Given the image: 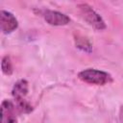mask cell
<instances>
[{
	"instance_id": "6",
	"label": "cell",
	"mask_w": 123,
	"mask_h": 123,
	"mask_svg": "<svg viewBox=\"0 0 123 123\" xmlns=\"http://www.w3.org/2000/svg\"><path fill=\"white\" fill-rule=\"evenodd\" d=\"M1 123H17L15 107L10 100H4L1 104Z\"/></svg>"
},
{
	"instance_id": "8",
	"label": "cell",
	"mask_w": 123,
	"mask_h": 123,
	"mask_svg": "<svg viewBox=\"0 0 123 123\" xmlns=\"http://www.w3.org/2000/svg\"><path fill=\"white\" fill-rule=\"evenodd\" d=\"M1 67H2V71L5 75L9 76L12 73V62H11V59L9 56H5L2 59Z\"/></svg>"
},
{
	"instance_id": "3",
	"label": "cell",
	"mask_w": 123,
	"mask_h": 123,
	"mask_svg": "<svg viewBox=\"0 0 123 123\" xmlns=\"http://www.w3.org/2000/svg\"><path fill=\"white\" fill-rule=\"evenodd\" d=\"M78 8H79L80 13L82 14L83 18L90 26H92L93 28H95L96 30H99V31L106 29V24H105V21L103 20V18L89 5L83 3V4H79Z\"/></svg>"
},
{
	"instance_id": "5",
	"label": "cell",
	"mask_w": 123,
	"mask_h": 123,
	"mask_svg": "<svg viewBox=\"0 0 123 123\" xmlns=\"http://www.w3.org/2000/svg\"><path fill=\"white\" fill-rule=\"evenodd\" d=\"M43 17L45 21L52 26H64L70 22V18L66 14L57 11L46 10L43 12Z\"/></svg>"
},
{
	"instance_id": "2",
	"label": "cell",
	"mask_w": 123,
	"mask_h": 123,
	"mask_svg": "<svg viewBox=\"0 0 123 123\" xmlns=\"http://www.w3.org/2000/svg\"><path fill=\"white\" fill-rule=\"evenodd\" d=\"M78 77L85 83L91 84V85H99L103 86L112 82V78L111 74L108 72L94 69V68H87L82 70L78 73Z\"/></svg>"
},
{
	"instance_id": "7",
	"label": "cell",
	"mask_w": 123,
	"mask_h": 123,
	"mask_svg": "<svg viewBox=\"0 0 123 123\" xmlns=\"http://www.w3.org/2000/svg\"><path fill=\"white\" fill-rule=\"evenodd\" d=\"M75 42H76V46L79 49H81L85 52H87V53L91 52V45H90V43L88 42V40L86 38L77 37L75 38Z\"/></svg>"
},
{
	"instance_id": "1",
	"label": "cell",
	"mask_w": 123,
	"mask_h": 123,
	"mask_svg": "<svg viewBox=\"0 0 123 123\" xmlns=\"http://www.w3.org/2000/svg\"><path fill=\"white\" fill-rule=\"evenodd\" d=\"M12 97L16 102L17 109L24 113H29L33 109L31 104L26 100V95L28 94V82L26 80L17 81L12 90Z\"/></svg>"
},
{
	"instance_id": "4",
	"label": "cell",
	"mask_w": 123,
	"mask_h": 123,
	"mask_svg": "<svg viewBox=\"0 0 123 123\" xmlns=\"http://www.w3.org/2000/svg\"><path fill=\"white\" fill-rule=\"evenodd\" d=\"M0 25L3 34H10L18 27V22L15 16L10 12L1 10L0 12Z\"/></svg>"
}]
</instances>
